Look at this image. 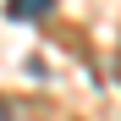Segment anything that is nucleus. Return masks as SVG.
Masks as SVG:
<instances>
[{
    "instance_id": "obj_1",
    "label": "nucleus",
    "mask_w": 121,
    "mask_h": 121,
    "mask_svg": "<svg viewBox=\"0 0 121 121\" xmlns=\"http://www.w3.org/2000/svg\"><path fill=\"white\" fill-rule=\"evenodd\" d=\"M6 11L17 17V22H33V17H50V11H55V0H11Z\"/></svg>"
},
{
    "instance_id": "obj_2",
    "label": "nucleus",
    "mask_w": 121,
    "mask_h": 121,
    "mask_svg": "<svg viewBox=\"0 0 121 121\" xmlns=\"http://www.w3.org/2000/svg\"><path fill=\"white\" fill-rule=\"evenodd\" d=\"M0 121H22V110H17L11 99H0Z\"/></svg>"
},
{
    "instance_id": "obj_3",
    "label": "nucleus",
    "mask_w": 121,
    "mask_h": 121,
    "mask_svg": "<svg viewBox=\"0 0 121 121\" xmlns=\"http://www.w3.org/2000/svg\"><path fill=\"white\" fill-rule=\"evenodd\" d=\"M116 77H121V44H116Z\"/></svg>"
}]
</instances>
